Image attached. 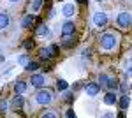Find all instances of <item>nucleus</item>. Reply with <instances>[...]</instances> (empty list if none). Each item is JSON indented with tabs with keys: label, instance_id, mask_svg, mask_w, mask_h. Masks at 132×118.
I'll return each mask as SVG.
<instances>
[{
	"label": "nucleus",
	"instance_id": "nucleus-34",
	"mask_svg": "<svg viewBox=\"0 0 132 118\" xmlns=\"http://www.w3.org/2000/svg\"><path fill=\"white\" fill-rule=\"evenodd\" d=\"M9 2H18V0H9Z\"/></svg>",
	"mask_w": 132,
	"mask_h": 118
},
{
	"label": "nucleus",
	"instance_id": "nucleus-8",
	"mask_svg": "<svg viewBox=\"0 0 132 118\" xmlns=\"http://www.w3.org/2000/svg\"><path fill=\"white\" fill-rule=\"evenodd\" d=\"M74 32H76V25L72 21H67V23L62 25V35H71Z\"/></svg>",
	"mask_w": 132,
	"mask_h": 118
},
{
	"label": "nucleus",
	"instance_id": "nucleus-2",
	"mask_svg": "<svg viewBox=\"0 0 132 118\" xmlns=\"http://www.w3.org/2000/svg\"><path fill=\"white\" fill-rule=\"evenodd\" d=\"M116 25H118L120 28H129L132 25V14L130 12H120V14L116 16Z\"/></svg>",
	"mask_w": 132,
	"mask_h": 118
},
{
	"label": "nucleus",
	"instance_id": "nucleus-9",
	"mask_svg": "<svg viewBox=\"0 0 132 118\" xmlns=\"http://www.w3.org/2000/svg\"><path fill=\"white\" fill-rule=\"evenodd\" d=\"M34 21H35V16H34V14H28V16L23 18L21 25H23L25 28H32V27H34Z\"/></svg>",
	"mask_w": 132,
	"mask_h": 118
},
{
	"label": "nucleus",
	"instance_id": "nucleus-26",
	"mask_svg": "<svg viewBox=\"0 0 132 118\" xmlns=\"http://www.w3.org/2000/svg\"><path fill=\"white\" fill-rule=\"evenodd\" d=\"M18 62H20L21 65H27V64H28V58H27V55H21L20 58H18Z\"/></svg>",
	"mask_w": 132,
	"mask_h": 118
},
{
	"label": "nucleus",
	"instance_id": "nucleus-35",
	"mask_svg": "<svg viewBox=\"0 0 132 118\" xmlns=\"http://www.w3.org/2000/svg\"><path fill=\"white\" fill-rule=\"evenodd\" d=\"M56 2H60V0H56Z\"/></svg>",
	"mask_w": 132,
	"mask_h": 118
},
{
	"label": "nucleus",
	"instance_id": "nucleus-14",
	"mask_svg": "<svg viewBox=\"0 0 132 118\" xmlns=\"http://www.w3.org/2000/svg\"><path fill=\"white\" fill-rule=\"evenodd\" d=\"M35 34H37V35H48V34H50V28H48L46 25L39 23V25H37V28H35Z\"/></svg>",
	"mask_w": 132,
	"mask_h": 118
},
{
	"label": "nucleus",
	"instance_id": "nucleus-4",
	"mask_svg": "<svg viewBox=\"0 0 132 118\" xmlns=\"http://www.w3.org/2000/svg\"><path fill=\"white\" fill-rule=\"evenodd\" d=\"M76 42H78V39H76V35L74 34H71V35H63V41H62V48L65 49H71L76 46Z\"/></svg>",
	"mask_w": 132,
	"mask_h": 118
},
{
	"label": "nucleus",
	"instance_id": "nucleus-12",
	"mask_svg": "<svg viewBox=\"0 0 132 118\" xmlns=\"http://www.w3.org/2000/svg\"><path fill=\"white\" fill-rule=\"evenodd\" d=\"M116 102V95L113 93V92H108L106 95H104V104H108V106H113Z\"/></svg>",
	"mask_w": 132,
	"mask_h": 118
},
{
	"label": "nucleus",
	"instance_id": "nucleus-11",
	"mask_svg": "<svg viewBox=\"0 0 132 118\" xmlns=\"http://www.w3.org/2000/svg\"><path fill=\"white\" fill-rule=\"evenodd\" d=\"M62 14H63V16H67V18H71L72 14H76V9H74V5H72V4H67V5H63V9H62Z\"/></svg>",
	"mask_w": 132,
	"mask_h": 118
},
{
	"label": "nucleus",
	"instance_id": "nucleus-19",
	"mask_svg": "<svg viewBox=\"0 0 132 118\" xmlns=\"http://www.w3.org/2000/svg\"><path fill=\"white\" fill-rule=\"evenodd\" d=\"M56 88L60 90V92H65V90L69 88V85H67L65 79H58V81H56Z\"/></svg>",
	"mask_w": 132,
	"mask_h": 118
},
{
	"label": "nucleus",
	"instance_id": "nucleus-27",
	"mask_svg": "<svg viewBox=\"0 0 132 118\" xmlns=\"http://www.w3.org/2000/svg\"><path fill=\"white\" fill-rule=\"evenodd\" d=\"M65 100H67L69 104H72V102H74V95H72V93H67V95H65Z\"/></svg>",
	"mask_w": 132,
	"mask_h": 118
},
{
	"label": "nucleus",
	"instance_id": "nucleus-30",
	"mask_svg": "<svg viewBox=\"0 0 132 118\" xmlns=\"http://www.w3.org/2000/svg\"><path fill=\"white\" fill-rule=\"evenodd\" d=\"M65 115H67L69 118H74V116H76V113H74L72 109H67V113H65Z\"/></svg>",
	"mask_w": 132,
	"mask_h": 118
},
{
	"label": "nucleus",
	"instance_id": "nucleus-5",
	"mask_svg": "<svg viewBox=\"0 0 132 118\" xmlns=\"http://www.w3.org/2000/svg\"><path fill=\"white\" fill-rule=\"evenodd\" d=\"M44 76L42 74H32V78H30V85L34 86V88H42L44 86Z\"/></svg>",
	"mask_w": 132,
	"mask_h": 118
},
{
	"label": "nucleus",
	"instance_id": "nucleus-17",
	"mask_svg": "<svg viewBox=\"0 0 132 118\" xmlns=\"http://www.w3.org/2000/svg\"><path fill=\"white\" fill-rule=\"evenodd\" d=\"M39 57H41V60H48V58H51L50 49H48V48H41V49H39Z\"/></svg>",
	"mask_w": 132,
	"mask_h": 118
},
{
	"label": "nucleus",
	"instance_id": "nucleus-24",
	"mask_svg": "<svg viewBox=\"0 0 132 118\" xmlns=\"http://www.w3.org/2000/svg\"><path fill=\"white\" fill-rule=\"evenodd\" d=\"M7 111V100L0 99V113H5Z\"/></svg>",
	"mask_w": 132,
	"mask_h": 118
},
{
	"label": "nucleus",
	"instance_id": "nucleus-28",
	"mask_svg": "<svg viewBox=\"0 0 132 118\" xmlns=\"http://www.w3.org/2000/svg\"><path fill=\"white\" fill-rule=\"evenodd\" d=\"M83 85H81V81H78V83H74V85H72V90H74V92H78V90L81 88Z\"/></svg>",
	"mask_w": 132,
	"mask_h": 118
},
{
	"label": "nucleus",
	"instance_id": "nucleus-25",
	"mask_svg": "<svg viewBox=\"0 0 132 118\" xmlns=\"http://www.w3.org/2000/svg\"><path fill=\"white\" fill-rule=\"evenodd\" d=\"M108 81H109V76H106V74H101L99 76V83L101 85H108Z\"/></svg>",
	"mask_w": 132,
	"mask_h": 118
},
{
	"label": "nucleus",
	"instance_id": "nucleus-31",
	"mask_svg": "<svg viewBox=\"0 0 132 118\" xmlns=\"http://www.w3.org/2000/svg\"><path fill=\"white\" fill-rule=\"evenodd\" d=\"M120 90H122V92H127V90H129V85H125V83L120 85Z\"/></svg>",
	"mask_w": 132,
	"mask_h": 118
},
{
	"label": "nucleus",
	"instance_id": "nucleus-6",
	"mask_svg": "<svg viewBox=\"0 0 132 118\" xmlns=\"http://www.w3.org/2000/svg\"><path fill=\"white\" fill-rule=\"evenodd\" d=\"M93 23H95L97 27H104V25L108 23V14H106V12H101V11L95 12V14H93Z\"/></svg>",
	"mask_w": 132,
	"mask_h": 118
},
{
	"label": "nucleus",
	"instance_id": "nucleus-10",
	"mask_svg": "<svg viewBox=\"0 0 132 118\" xmlns=\"http://www.w3.org/2000/svg\"><path fill=\"white\" fill-rule=\"evenodd\" d=\"M23 104H25V99L21 97V93H16V97L12 99V108L21 109V108H23Z\"/></svg>",
	"mask_w": 132,
	"mask_h": 118
},
{
	"label": "nucleus",
	"instance_id": "nucleus-29",
	"mask_svg": "<svg viewBox=\"0 0 132 118\" xmlns=\"http://www.w3.org/2000/svg\"><path fill=\"white\" fill-rule=\"evenodd\" d=\"M42 116H44V118H46V116L53 118V116H55V113H51V111H44V113H42Z\"/></svg>",
	"mask_w": 132,
	"mask_h": 118
},
{
	"label": "nucleus",
	"instance_id": "nucleus-13",
	"mask_svg": "<svg viewBox=\"0 0 132 118\" xmlns=\"http://www.w3.org/2000/svg\"><path fill=\"white\" fill-rule=\"evenodd\" d=\"M9 27V16L5 12H0V30L7 28Z\"/></svg>",
	"mask_w": 132,
	"mask_h": 118
},
{
	"label": "nucleus",
	"instance_id": "nucleus-3",
	"mask_svg": "<svg viewBox=\"0 0 132 118\" xmlns=\"http://www.w3.org/2000/svg\"><path fill=\"white\" fill-rule=\"evenodd\" d=\"M35 100H37V102H39V104H42V106H44V104H50L51 100H53V93H51L50 90H39V92H37V93H35Z\"/></svg>",
	"mask_w": 132,
	"mask_h": 118
},
{
	"label": "nucleus",
	"instance_id": "nucleus-21",
	"mask_svg": "<svg viewBox=\"0 0 132 118\" xmlns=\"http://www.w3.org/2000/svg\"><path fill=\"white\" fill-rule=\"evenodd\" d=\"M48 49H50V53H51V58L53 57H58V53H60V49H58V46H48Z\"/></svg>",
	"mask_w": 132,
	"mask_h": 118
},
{
	"label": "nucleus",
	"instance_id": "nucleus-16",
	"mask_svg": "<svg viewBox=\"0 0 132 118\" xmlns=\"http://www.w3.org/2000/svg\"><path fill=\"white\" fill-rule=\"evenodd\" d=\"M118 104H120V108H122V109H127V108H129V104H130V97H129V95H123V97L118 100Z\"/></svg>",
	"mask_w": 132,
	"mask_h": 118
},
{
	"label": "nucleus",
	"instance_id": "nucleus-32",
	"mask_svg": "<svg viewBox=\"0 0 132 118\" xmlns=\"http://www.w3.org/2000/svg\"><path fill=\"white\" fill-rule=\"evenodd\" d=\"M127 74H129V76L132 74V67H129V70H127Z\"/></svg>",
	"mask_w": 132,
	"mask_h": 118
},
{
	"label": "nucleus",
	"instance_id": "nucleus-22",
	"mask_svg": "<svg viewBox=\"0 0 132 118\" xmlns=\"http://www.w3.org/2000/svg\"><path fill=\"white\" fill-rule=\"evenodd\" d=\"M41 5H42V0H34V2H32V9H34V12L41 9Z\"/></svg>",
	"mask_w": 132,
	"mask_h": 118
},
{
	"label": "nucleus",
	"instance_id": "nucleus-23",
	"mask_svg": "<svg viewBox=\"0 0 132 118\" xmlns=\"http://www.w3.org/2000/svg\"><path fill=\"white\" fill-rule=\"evenodd\" d=\"M23 48H25V49H32V48H34V39H25Z\"/></svg>",
	"mask_w": 132,
	"mask_h": 118
},
{
	"label": "nucleus",
	"instance_id": "nucleus-1",
	"mask_svg": "<svg viewBox=\"0 0 132 118\" xmlns=\"http://www.w3.org/2000/svg\"><path fill=\"white\" fill-rule=\"evenodd\" d=\"M101 46L102 49H113L114 46H116V35L114 34H111V32H108V34H102L101 35Z\"/></svg>",
	"mask_w": 132,
	"mask_h": 118
},
{
	"label": "nucleus",
	"instance_id": "nucleus-18",
	"mask_svg": "<svg viewBox=\"0 0 132 118\" xmlns=\"http://www.w3.org/2000/svg\"><path fill=\"white\" fill-rule=\"evenodd\" d=\"M37 69H39V64H37V62H28V64L25 65V70H28V72H35Z\"/></svg>",
	"mask_w": 132,
	"mask_h": 118
},
{
	"label": "nucleus",
	"instance_id": "nucleus-7",
	"mask_svg": "<svg viewBox=\"0 0 132 118\" xmlns=\"http://www.w3.org/2000/svg\"><path fill=\"white\" fill-rule=\"evenodd\" d=\"M99 90H101V86H99V83H86L85 85V92L90 95V97H93V95H97L99 93Z\"/></svg>",
	"mask_w": 132,
	"mask_h": 118
},
{
	"label": "nucleus",
	"instance_id": "nucleus-36",
	"mask_svg": "<svg viewBox=\"0 0 132 118\" xmlns=\"http://www.w3.org/2000/svg\"><path fill=\"white\" fill-rule=\"evenodd\" d=\"M99 2H101V0H99Z\"/></svg>",
	"mask_w": 132,
	"mask_h": 118
},
{
	"label": "nucleus",
	"instance_id": "nucleus-15",
	"mask_svg": "<svg viewBox=\"0 0 132 118\" xmlns=\"http://www.w3.org/2000/svg\"><path fill=\"white\" fill-rule=\"evenodd\" d=\"M25 90H27V83H25V81H16V85H14V92H16V93H23V92H25Z\"/></svg>",
	"mask_w": 132,
	"mask_h": 118
},
{
	"label": "nucleus",
	"instance_id": "nucleus-33",
	"mask_svg": "<svg viewBox=\"0 0 132 118\" xmlns=\"http://www.w3.org/2000/svg\"><path fill=\"white\" fill-rule=\"evenodd\" d=\"M76 2H79V4H86V0H76Z\"/></svg>",
	"mask_w": 132,
	"mask_h": 118
},
{
	"label": "nucleus",
	"instance_id": "nucleus-20",
	"mask_svg": "<svg viewBox=\"0 0 132 118\" xmlns=\"http://www.w3.org/2000/svg\"><path fill=\"white\" fill-rule=\"evenodd\" d=\"M118 86H120L118 79H111V78H109V81H108V88H109V90H116Z\"/></svg>",
	"mask_w": 132,
	"mask_h": 118
}]
</instances>
